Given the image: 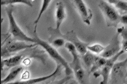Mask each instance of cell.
Returning <instances> with one entry per match:
<instances>
[{"instance_id": "obj_1", "label": "cell", "mask_w": 127, "mask_h": 84, "mask_svg": "<svg viewBox=\"0 0 127 84\" xmlns=\"http://www.w3.org/2000/svg\"><path fill=\"white\" fill-rule=\"evenodd\" d=\"M35 30V37L34 38L35 44L37 45H39L43 47L50 56L55 60L57 64L62 65L64 67L66 74L67 76L71 74L72 73V69L65 59L54 48L47 42L40 39L37 35L36 29Z\"/></svg>"}, {"instance_id": "obj_2", "label": "cell", "mask_w": 127, "mask_h": 84, "mask_svg": "<svg viewBox=\"0 0 127 84\" xmlns=\"http://www.w3.org/2000/svg\"><path fill=\"white\" fill-rule=\"evenodd\" d=\"M99 6L105 16L107 25L116 27L120 21L121 16L116 10L111 5L104 1L100 2Z\"/></svg>"}, {"instance_id": "obj_3", "label": "cell", "mask_w": 127, "mask_h": 84, "mask_svg": "<svg viewBox=\"0 0 127 84\" xmlns=\"http://www.w3.org/2000/svg\"><path fill=\"white\" fill-rule=\"evenodd\" d=\"M13 9L12 7L6 9L9 25V31L14 37L22 41H26L35 43L34 38L27 36L20 29L16 23L12 15Z\"/></svg>"}, {"instance_id": "obj_4", "label": "cell", "mask_w": 127, "mask_h": 84, "mask_svg": "<svg viewBox=\"0 0 127 84\" xmlns=\"http://www.w3.org/2000/svg\"><path fill=\"white\" fill-rule=\"evenodd\" d=\"M127 59L115 63L110 72L111 81L112 83L119 84L123 82L127 77Z\"/></svg>"}, {"instance_id": "obj_5", "label": "cell", "mask_w": 127, "mask_h": 84, "mask_svg": "<svg viewBox=\"0 0 127 84\" xmlns=\"http://www.w3.org/2000/svg\"><path fill=\"white\" fill-rule=\"evenodd\" d=\"M62 37L65 40L73 44L81 56L87 52V47L88 44L80 40L73 30L67 32L65 35H63Z\"/></svg>"}, {"instance_id": "obj_6", "label": "cell", "mask_w": 127, "mask_h": 84, "mask_svg": "<svg viewBox=\"0 0 127 84\" xmlns=\"http://www.w3.org/2000/svg\"><path fill=\"white\" fill-rule=\"evenodd\" d=\"M119 34L118 33L115 36L109 44L104 48L100 54V56L101 57L106 58L111 57L119 51L120 47L118 37Z\"/></svg>"}, {"instance_id": "obj_7", "label": "cell", "mask_w": 127, "mask_h": 84, "mask_svg": "<svg viewBox=\"0 0 127 84\" xmlns=\"http://www.w3.org/2000/svg\"><path fill=\"white\" fill-rule=\"evenodd\" d=\"M37 45L36 44H28L22 41H12L8 42L3 50L1 51V55L15 52L24 49L31 48Z\"/></svg>"}, {"instance_id": "obj_8", "label": "cell", "mask_w": 127, "mask_h": 84, "mask_svg": "<svg viewBox=\"0 0 127 84\" xmlns=\"http://www.w3.org/2000/svg\"><path fill=\"white\" fill-rule=\"evenodd\" d=\"M116 60V59L114 57L107 60L106 64L102 67L101 70L99 71L102 77V80L100 84L107 83L111 68Z\"/></svg>"}, {"instance_id": "obj_9", "label": "cell", "mask_w": 127, "mask_h": 84, "mask_svg": "<svg viewBox=\"0 0 127 84\" xmlns=\"http://www.w3.org/2000/svg\"><path fill=\"white\" fill-rule=\"evenodd\" d=\"M74 2L84 21L89 24L90 20L92 16L90 9L88 10L84 3L82 0H74Z\"/></svg>"}, {"instance_id": "obj_10", "label": "cell", "mask_w": 127, "mask_h": 84, "mask_svg": "<svg viewBox=\"0 0 127 84\" xmlns=\"http://www.w3.org/2000/svg\"><path fill=\"white\" fill-rule=\"evenodd\" d=\"M61 65L57 64L55 71L51 74L47 76L30 79L26 81H19L13 83V84H33L42 82L49 79L53 77L58 75L60 73Z\"/></svg>"}, {"instance_id": "obj_11", "label": "cell", "mask_w": 127, "mask_h": 84, "mask_svg": "<svg viewBox=\"0 0 127 84\" xmlns=\"http://www.w3.org/2000/svg\"><path fill=\"white\" fill-rule=\"evenodd\" d=\"M65 17V11L63 4L61 2L59 1L57 3L56 5L55 30H60V27Z\"/></svg>"}, {"instance_id": "obj_12", "label": "cell", "mask_w": 127, "mask_h": 84, "mask_svg": "<svg viewBox=\"0 0 127 84\" xmlns=\"http://www.w3.org/2000/svg\"><path fill=\"white\" fill-rule=\"evenodd\" d=\"M98 57L89 51H87L85 54L82 56L83 62L88 68L92 67Z\"/></svg>"}, {"instance_id": "obj_13", "label": "cell", "mask_w": 127, "mask_h": 84, "mask_svg": "<svg viewBox=\"0 0 127 84\" xmlns=\"http://www.w3.org/2000/svg\"><path fill=\"white\" fill-rule=\"evenodd\" d=\"M22 69L20 67H15L11 70L9 74L4 79L1 81V84L7 83L14 79Z\"/></svg>"}, {"instance_id": "obj_14", "label": "cell", "mask_w": 127, "mask_h": 84, "mask_svg": "<svg viewBox=\"0 0 127 84\" xmlns=\"http://www.w3.org/2000/svg\"><path fill=\"white\" fill-rule=\"evenodd\" d=\"M22 58L21 55L15 56L1 61V67L4 65L8 67L13 66L18 64Z\"/></svg>"}, {"instance_id": "obj_15", "label": "cell", "mask_w": 127, "mask_h": 84, "mask_svg": "<svg viewBox=\"0 0 127 84\" xmlns=\"http://www.w3.org/2000/svg\"><path fill=\"white\" fill-rule=\"evenodd\" d=\"M111 4H114L121 13H126L127 10V3L126 1L118 0H109Z\"/></svg>"}, {"instance_id": "obj_16", "label": "cell", "mask_w": 127, "mask_h": 84, "mask_svg": "<svg viewBox=\"0 0 127 84\" xmlns=\"http://www.w3.org/2000/svg\"><path fill=\"white\" fill-rule=\"evenodd\" d=\"M107 59L106 58L101 57H98L90 69L91 72L96 71L100 68L104 66L106 63Z\"/></svg>"}, {"instance_id": "obj_17", "label": "cell", "mask_w": 127, "mask_h": 84, "mask_svg": "<svg viewBox=\"0 0 127 84\" xmlns=\"http://www.w3.org/2000/svg\"><path fill=\"white\" fill-rule=\"evenodd\" d=\"M16 3H22L27 5L31 7L33 5L29 0H1V5L12 4Z\"/></svg>"}, {"instance_id": "obj_18", "label": "cell", "mask_w": 127, "mask_h": 84, "mask_svg": "<svg viewBox=\"0 0 127 84\" xmlns=\"http://www.w3.org/2000/svg\"><path fill=\"white\" fill-rule=\"evenodd\" d=\"M74 72L78 81L81 83H84L86 78V73L83 68L77 70Z\"/></svg>"}, {"instance_id": "obj_19", "label": "cell", "mask_w": 127, "mask_h": 84, "mask_svg": "<svg viewBox=\"0 0 127 84\" xmlns=\"http://www.w3.org/2000/svg\"><path fill=\"white\" fill-rule=\"evenodd\" d=\"M51 1V0H43L42 5L38 16L34 21V23L35 24H37L38 23L43 13L48 7Z\"/></svg>"}, {"instance_id": "obj_20", "label": "cell", "mask_w": 127, "mask_h": 84, "mask_svg": "<svg viewBox=\"0 0 127 84\" xmlns=\"http://www.w3.org/2000/svg\"><path fill=\"white\" fill-rule=\"evenodd\" d=\"M87 48L91 52L99 54L103 51L104 48L99 44H96L91 46L88 45Z\"/></svg>"}, {"instance_id": "obj_21", "label": "cell", "mask_w": 127, "mask_h": 84, "mask_svg": "<svg viewBox=\"0 0 127 84\" xmlns=\"http://www.w3.org/2000/svg\"><path fill=\"white\" fill-rule=\"evenodd\" d=\"M65 39L62 37L57 38L53 40V45L56 48H59L65 45Z\"/></svg>"}, {"instance_id": "obj_22", "label": "cell", "mask_w": 127, "mask_h": 84, "mask_svg": "<svg viewBox=\"0 0 127 84\" xmlns=\"http://www.w3.org/2000/svg\"><path fill=\"white\" fill-rule=\"evenodd\" d=\"M122 50L125 52L127 51V40H123L122 42Z\"/></svg>"}, {"instance_id": "obj_23", "label": "cell", "mask_w": 127, "mask_h": 84, "mask_svg": "<svg viewBox=\"0 0 127 84\" xmlns=\"http://www.w3.org/2000/svg\"><path fill=\"white\" fill-rule=\"evenodd\" d=\"M121 35L123 39V40H127V29L126 28L123 29L121 32Z\"/></svg>"}, {"instance_id": "obj_24", "label": "cell", "mask_w": 127, "mask_h": 84, "mask_svg": "<svg viewBox=\"0 0 127 84\" xmlns=\"http://www.w3.org/2000/svg\"><path fill=\"white\" fill-rule=\"evenodd\" d=\"M120 21L124 24H127V16L125 15L121 16Z\"/></svg>"}, {"instance_id": "obj_25", "label": "cell", "mask_w": 127, "mask_h": 84, "mask_svg": "<svg viewBox=\"0 0 127 84\" xmlns=\"http://www.w3.org/2000/svg\"><path fill=\"white\" fill-rule=\"evenodd\" d=\"M29 74L27 71H26L23 74L22 79H27L29 78Z\"/></svg>"}]
</instances>
